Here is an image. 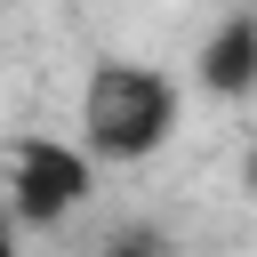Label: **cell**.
Instances as JSON below:
<instances>
[{
    "instance_id": "3",
    "label": "cell",
    "mask_w": 257,
    "mask_h": 257,
    "mask_svg": "<svg viewBox=\"0 0 257 257\" xmlns=\"http://www.w3.org/2000/svg\"><path fill=\"white\" fill-rule=\"evenodd\" d=\"M201 88L209 96H249L257 88V8H233L209 48H201Z\"/></svg>"
},
{
    "instance_id": "6",
    "label": "cell",
    "mask_w": 257,
    "mask_h": 257,
    "mask_svg": "<svg viewBox=\"0 0 257 257\" xmlns=\"http://www.w3.org/2000/svg\"><path fill=\"white\" fill-rule=\"evenodd\" d=\"M233 8H249V0H233Z\"/></svg>"
},
{
    "instance_id": "2",
    "label": "cell",
    "mask_w": 257,
    "mask_h": 257,
    "mask_svg": "<svg viewBox=\"0 0 257 257\" xmlns=\"http://www.w3.org/2000/svg\"><path fill=\"white\" fill-rule=\"evenodd\" d=\"M88 161L64 137H16L8 145V193H16V225H64L88 201Z\"/></svg>"
},
{
    "instance_id": "1",
    "label": "cell",
    "mask_w": 257,
    "mask_h": 257,
    "mask_svg": "<svg viewBox=\"0 0 257 257\" xmlns=\"http://www.w3.org/2000/svg\"><path fill=\"white\" fill-rule=\"evenodd\" d=\"M177 128V80L153 72V64H120L104 56L88 72V96H80V145L96 161H153Z\"/></svg>"
},
{
    "instance_id": "4",
    "label": "cell",
    "mask_w": 257,
    "mask_h": 257,
    "mask_svg": "<svg viewBox=\"0 0 257 257\" xmlns=\"http://www.w3.org/2000/svg\"><path fill=\"white\" fill-rule=\"evenodd\" d=\"M104 257H169V241H161L153 225H128V233H120V241H112Z\"/></svg>"
},
{
    "instance_id": "5",
    "label": "cell",
    "mask_w": 257,
    "mask_h": 257,
    "mask_svg": "<svg viewBox=\"0 0 257 257\" xmlns=\"http://www.w3.org/2000/svg\"><path fill=\"white\" fill-rule=\"evenodd\" d=\"M241 177H249V193H257V145H249V161H241Z\"/></svg>"
}]
</instances>
